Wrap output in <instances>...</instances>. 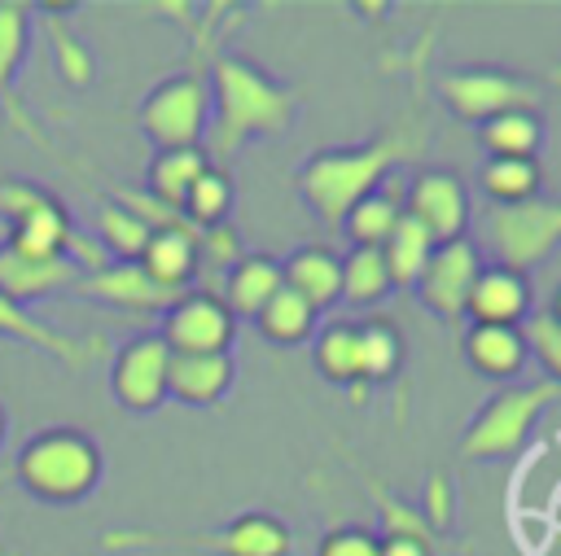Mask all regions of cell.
Instances as JSON below:
<instances>
[{
	"mask_svg": "<svg viewBox=\"0 0 561 556\" xmlns=\"http://www.w3.org/2000/svg\"><path fill=\"white\" fill-rule=\"evenodd\" d=\"M210 127H206V158H232L245 140L259 136H280L294 127L298 114V92L254 66L241 53H215L210 70Z\"/></svg>",
	"mask_w": 561,
	"mask_h": 556,
	"instance_id": "obj_1",
	"label": "cell"
},
{
	"mask_svg": "<svg viewBox=\"0 0 561 556\" xmlns=\"http://www.w3.org/2000/svg\"><path fill=\"white\" fill-rule=\"evenodd\" d=\"M421 144H425V136H416L408 123H399V127L377 131V136H368V140H359V144L316 149V153L298 166L294 188H298L302 206H307L320 223L337 228L342 215H346L364 193H373L377 184H386V175H390L399 162L416 158Z\"/></svg>",
	"mask_w": 561,
	"mask_h": 556,
	"instance_id": "obj_2",
	"label": "cell"
},
{
	"mask_svg": "<svg viewBox=\"0 0 561 556\" xmlns=\"http://www.w3.org/2000/svg\"><path fill=\"white\" fill-rule=\"evenodd\" d=\"M9 473L18 477V486L31 499L53 503V508H75L101 486L105 455H101V447H96V438L88 429L48 425V429H35L18 447Z\"/></svg>",
	"mask_w": 561,
	"mask_h": 556,
	"instance_id": "obj_3",
	"label": "cell"
},
{
	"mask_svg": "<svg viewBox=\"0 0 561 556\" xmlns=\"http://www.w3.org/2000/svg\"><path fill=\"white\" fill-rule=\"evenodd\" d=\"M105 552H202V556H294V530L272 512H241L215 530L118 525L101 534Z\"/></svg>",
	"mask_w": 561,
	"mask_h": 556,
	"instance_id": "obj_4",
	"label": "cell"
},
{
	"mask_svg": "<svg viewBox=\"0 0 561 556\" xmlns=\"http://www.w3.org/2000/svg\"><path fill=\"white\" fill-rule=\"evenodd\" d=\"M561 403V390L552 381H517V385H504L495 390L465 425L460 433V447L456 455L469 460V464H491V460H508L526 447V438L535 433L539 416Z\"/></svg>",
	"mask_w": 561,
	"mask_h": 556,
	"instance_id": "obj_5",
	"label": "cell"
},
{
	"mask_svg": "<svg viewBox=\"0 0 561 556\" xmlns=\"http://www.w3.org/2000/svg\"><path fill=\"white\" fill-rule=\"evenodd\" d=\"M136 123L153 149H193L210 127V83L206 70H175L158 79L136 105Z\"/></svg>",
	"mask_w": 561,
	"mask_h": 556,
	"instance_id": "obj_6",
	"label": "cell"
},
{
	"mask_svg": "<svg viewBox=\"0 0 561 556\" xmlns=\"http://www.w3.org/2000/svg\"><path fill=\"white\" fill-rule=\"evenodd\" d=\"M482 241L495 267L530 276V267H539L561 245V201L530 197L522 206H486Z\"/></svg>",
	"mask_w": 561,
	"mask_h": 556,
	"instance_id": "obj_7",
	"label": "cell"
},
{
	"mask_svg": "<svg viewBox=\"0 0 561 556\" xmlns=\"http://www.w3.org/2000/svg\"><path fill=\"white\" fill-rule=\"evenodd\" d=\"M434 92L456 118H465L473 127H482L486 118L508 114V109H539L543 105V88L530 74L504 70V66H456V70H443L434 79Z\"/></svg>",
	"mask_w": 561,
	"mask_h": 556,
	"instance_id": "obj_8",
	"label": "cell"
},
{
	"mask_svg": "<svg viewBox=\"0 0 561 556\" xmlns=\"http://www.w3.org/2000/svg\"><path fill=\"white\" fill-rule=\"evenodd\" d=\"M171 355H232L237 320L210 289H184L153 328Z\"/></svg>",
	"mask_w": 561,
	"mask_h": 556,
	"instance_id": "obj_9",
	"label": "cell"
},
{
	"mask_svg": "<svg viewBox=\"0 0 561 556\" xmlns=\"http://www.w3.org/2000/svg\"><path fill=\"white\" fill-rule=\"evenodd\" d=\"M167 372H171V350L158 333H136L127 337L114 359H110V394L123 412H158L167 403Z\"/></svg>",
	"mask_w": 561,
	"mask_h": 556,
	"instance_id": "obj_10",
	"label": "cell"
},
{
	"mask_svg": "<svg viewBox=\"0 0 561 556\" xmlns=\"http://www.w3.org/2000/svg\"><path fill=\"white\" fill-rule=\"evenodd\" d=\"M403 215L412 223H421L434 236V245L456 241V236H469V219H473L469 193H465L460 175H451L443 166H421L408 179V188H403Z\"/></svg>",
	"mask_w": 561,
	"mask_h": 556,
	"instance_id": "obj_11",
	"label": "cell"
},
{
	"mask_svg": "<svg viewBox=\"0 0 561 556\" xmlns=\"http://www.w3.org/2000/svg\"><path fill=\"white\" fill-rule=\"evenodd\" d=\"M482 250L469 241V236H456V241H443L434 245L421 280H416V293H421V306H430L443 324H460L465 320V302H469V289L482 271Z\"/></svg>",
	"mask_w": 561,
	"mask_h": 556,
	"instance_id": "obj_12",
	"label": "cell"
},
{
	"mask_svg": "<svg viewBox=\"0 0 561 556\" xmlns=\"http://www.w3.org/2000/svg\"><path fill=\"white\" fill-rule=\"evenodd\" d=\"M79 263L66 254H35L0 236V293L13 302H39L53 293H70L79 280Z\"/></svg>",
	"mask_w": 561,
	"mask_h": 556,
	"instance_id": "obj_13",
	"label": "cell"
},
{
	"mask_svg": "<svg viewBox=\"0 0 561 556\" xmlns=\"http://www.w3.org/2000/svg\"><path fill=\"white\" fill-rule=\"evenodd\" d=\"M70 293L83 298V302H101V306L127 311V315H162V311L180 298V293L158 289V285L140 271V263H105V267L79 276Z\"/></svg>",
	"mask_w": 561,
	"mask_h": 556,
	"instance_id": "obj_14",
	"label": "cell"
},
{
	"mask_svg": "<svg viewBox=\"0 0 561 556\" xmlns=\"http://www.w3.org/2000/svg\"><path fill=\"white\" fill-rule=\"evenodd\" d=\"M0 337H4V341H22V346H31V350L57 359L61 368H88V363H96V359L105 355V341H101V337L61 333V328L35 320L31 306H22V302H13V298H4V293H0Z\"/></svg>",
	"mask_w": 561,
	"mask_h": 556,
	"instance_id": "obj_15",
	"label": "cell"
},
{
	"mask_svg": "<svg viewBox=\"0 0 561 556\" xmlns=\"http://www.w3.org/2000/svg\"><path fill=\"white\" fill-rule=\"evenodd\" d=\"M530 315H535L530 276L486 263V267L478 271V280H473V289H469L465 320H469V324H508V328H522Z\"/></svg>",
	"mask_w": 561,
	"mask_h": 556,
	"instance_id": "obj_16",
	"label": "cell"
},
{
	"mask_svg": "<svg viewBox=\"0 0 561 556\" xmlns=\"http://www.w3.org/2000/svg\"><path fill=\"white\" fill-rule=\"evenodd\" d=\"M460 359L486 377V381H517L526 359H530V346H526V333L522 328H508V324H469L460 333Z\"/></svg>",
	"mask_w": 561,
	"mask_h": 556,
	"instance_id": "obj_17",
	"label": "cell"
},
{
	"mask_svg": "<svg viewBox=\"0 0 561 556\" xmlns=\"http://www.w3.org/2000/svg\"><path fill=\"white\" fill-rule=\"evenodd\" d=\"M237 381L232 355H171L167 398L180 407H219Z\"/></svg>",
	"mask_w": 561,
	"mask_h": 556,
	"instance_id": "obj_18",
	"label": "cell"
},
{
	"mask_svg": "<svg viewBox=\"0 0 561 556\" xmlns=\"http://www.w3.org/2000/svg\"><path fill=\"white\" fill-rule=\"evenodd\" d=\"M280 280L307 306L329 311L333 302H342V254H333L329 245H316V241L298 245L280 258Z\"/></svg>",
	"mask_w": 561,
	"mask_h": 556,
	"instance_id": "obj_19",
	"label": "cell"
},
{
	"mask_svg": "<svg viewBox=\"0 0 561 556\" xmlns=\"http://www.w3.org/2000/svg\"><path fill=\"white\" fill-rule=\"evenodd\" d=\"M197 232L193 228H162V232H153L149 236V245L140 250V271L158 285V289H167V293H184L188 285H193V276H197V267H202V254H197Z\"/></svg>",
	"mask_w": 561,
	"mask_h": 556,
	"instance_id": "obj_20",
	"label": "cell"
},
{
	"mask_svg": "<svg viewBox=\"0 0 561 556\" xmlns=\"http://www.w3.org/2000/svg\"><path fill=\"white\" fill-rule=\"evenodd\" d=\"M280 285H285V280H280V258H272V254H241V258L224 271L219 302L228 306L232 320H254Z\"/></svg>",
	"mask_w": 561,
	"mask_h": 556,
	"instance_id": "obj_21",
	"label": "cell"
},
{
	"mask_svg": "<svg viewBox=\"0 0 561 556\" xmlns=\"http://www.w3.org/2000/svg\"><path fill=\"white\" fill-rule=\"evenodd\" d=\"M403 219V188L394 184H377L373 193H364L337 223V232L351 241V245H368V250H381V241L394 232V223Z\"/></svg>",
	"mask_w": 561,
	"mask_h": 556,
	"instance_id": "obj_22",
	"label": "cell"
},
{
	"mask_svg": "<svg viewBox=\"0 0 561 556\" xmlns=\"http://www.w3.org/2000/svg\"><path fill=\"white\" fill-rule=\"evenodd\" d=\"M206 166H210V158H206L202 144H193V149H153V158H149V166H145V193H149L153 201L180 210L184 193L193 188V179H197Z\"/></svg>",
	"mask_w": 561,
	"mask_h": 556,
	"instance_id": "obj_23",
	"label": "cell"
},
{
	"mask_svg": "<svg viewBox=\"0 0 561 556\" xmlns=\"http://www.w3.org/2000/svg\"><path fill=\"white\" fill-rule=\"evenodd\" d=\"M31 13L35 9L22 0H0V105L9 114H18V127H26V131H31V123L13 105V79L22 74V61L31 48Z\"/></svg>",
	"mask_w": 561,
	"mask_h": 556,
	"instance_id": "obj_24",
	"label": "cell"
},
{
	"mask_svg": "<svg viewBox=\"0 0 561 556\" xmlns=\"http://www.w3.org/2000/svg\"><path fill=\"white\" fill-rule=\"evenodd\" d=\"M311 363L324 381L333 385H359V324L351 320H329L311 337Z\"/></svg>",
	"mask_w": 561,
	"mask_h": 556,
	"instance_id": "obj_25",
	"label": "cell"
},
{
	"mask_svg": "<svg viewBox=\"0 0 561 556\" xmlns=\"http://www.w3.org/2000/svg\"><path fill=\"white\" fill-rule=\"evenodd\" d=\"M486 158H539L543 149V114L539 109H508L478 127Z\"/></svg>",
	"mask_w": 561,
	"mask_h": 556,
	"instance_id": "obj_26",
	"label": "cell"
},
{
	"mask_svg": "<svg viewBox=\"0 0 561 556\" xmlns=\"http://www.w3.org/2000/svg\"><path fill=\"white\" fill-rule=\"evenodd\" d=\"M478 188L491 206H522L543 188L539 158H486L478 171Z\"/></svg>",
	"mask_w": 561,
	"mask_h": 556,
	"instance_id": "obj_27",
	"label": "cell"
},
{
	"mask_svg": "<svg viewBox=\"0 0 561 556\" xmlns=\"http://www.w3.org/2000/svg\"><path fill=\"white\" fill-rule=\"evenodd\" d=\"M44 13V31H48V44H53V66L57 74L70 83V88H88L96 66H92V48L88 39H79V31L70 26V9L66 4H39Z\"/></svg>",
	"mask_w": 561,
	"mask_h": 556,
	"instance_id": "obj_28",
	"label": "cell"
},
{
	"mask_svg": "<svg viewBox=\"0 0 561 556\" xmlns=\"http://www.w3.org/2000/svg\"><path fill=\"white\" fill-rule=\"evenodd\" d=\"M316 306H307L298 293H289L285 285L267 298V306L254 315V328H259V337L263 341H272V346H302V341H311L316 337Z\"/></svg>",
	"mask_w": 561,
	"mask_h": 556,
	"instance_id": "obj_29",
	"label": "cell"
},
{
	"mask_svg": "<svg viewBox=\"0 0 561 556\" xmlns=\"http://www.w3.org/2000/svg\"><path fill=\"white\" fill-rule=\"evenodd\" d=\"M180 215H184V223H188L193 232L224 228L228 215H232V175H228L219 162H210V166L193 179V188L184 193Z\"/></svg>",
	"mask_w": 561,
	"mask_h": 556,
	"instance_id": "obj_30",
	"label": "cell"
},
{
	"mask_svg": "<svg viewBox=\"0 0 561 556\" xmlns=\"http://www.w3.org/2000/svg\"><path fill=\"white\" fill-rule=\"evenodd\" d=\"M434 254V236L412 223L408 215L394 223V232L381 241V258H386V271H390V289H416L425 263Z\"/></svg>",
	"mask_w": 561,
	"mask_h": 556,
	"instance_id": "obj_31",
	"label": "cell"
},
{
	"mask_svg": "<svg viewBox=\"0 0 561 556\" xmlns=\"http://www.w3.org/2000/svg\"><path fill=\"white\" fill-rule=\"evenodd\" d=\"M153 228L145 219H136L127 206H118L114 197H105L96 206V245L105 250L110 263H136L140 250L149 245Z\"/></svg>",
	"mask_w": 561,
	"mask_h": 556,
	"instance_id": "obj_32",
	"label": "cell"
},
{
	"mask_svg": "<svg viewBox=\"0 0 561 556\" xmlns=\"http://www.w3.org/2000/svg\"><path fill=\"white\" fill-rule=\"evenodd\" d=\"M403 368V333L394 320L359 324V385H381Z\"/></svg>",
	"mask_w": 561,
	"mask_h": 556,
	"instance_id": "obj_33",
	"label": "cell"
},
{
	"mask_svg": "<svg viewBox=\"0 0 561 556\" xmlns=\"http://www.w3.org/2000/svg\"><path fill=\"white\" fill-rule=\"evenodd\" d=\"M390 293V271L381 250L368 245H351L342 254V302L351 306H377Z\"/></svg>",
	"mask_w": 561,
	"mask_h": 556,
	"instance_id": "obj_34",
	"label": "cell"
},
{
	"mask_svg": "<svg viewBox=\"0 0 561 556\" xmlns=\"http://www.w3.org/2000/svg\"><path fill=\"white\" fill-rule=\"evenodd\" d=\"M359 482H364V490H368V499H373V508H377V517H381V534H390V538H416V543H425V547L438 543V534L425 525V517L416 512V503H408V499H399L394 490H386L373 473H359Z\"/></svg>",
	"mask_w": 561,
	"mask_h": 556,
	"instance_id": "obj_35",
	"label": "cell"
},
{
	"mask_svg": "<svg viewBox=\"0 0 561 556\" xmlns=\"http://www.w3.org/2000/svg\"><path fill=\"white\" fill-rule=\"evenodd\" d=\"M522 333H526L530 359L543 363V381H552V385L561 390V324H557L552 315L535 311V315L522 324Z\"/></svg>",
	"mask_w": 561,
	"mask_h": 556,
	"instance_id": "obj_36",
	"label": "cell"
},
{
	"mask_svg": "<svg viewBox=\"0 0 561 556\" xmlns=\"http://www.w3.org/2000/svg\"><path fill=\"white\" fill-rule=\"evenodd\" d=\"M416 512L425 517V525H430L434 534H447V530H451V517H456V482H451L443 468L425 477Z\"/></svg>",
	"mask_w": 561,
	"mask_h": 556,
	"instance_id": "obj_37",
	"label": "cell"
},
{
	"mask_svg": "<svg viewBox=\"0 0 561 556\" xmlns=\"http://www.w3.org/2000/svg\"><path fill=\"white\" fill-rule=\"evenodd\" d=\"M53 193L44 188V184H35V179H18V175H4L0 179V228H9V223H18V219H26L35 206H44Z\"/></svg>",
	"mask_w": 561,
	"mask_h": 556,
	"instance_id": "obj_38",
	"label": "cell"
},
{
	"mask_svg": "<svg viewBox=\"0 0 561 556\" xmlns=\"http://www.w3.org/2000/svg\"><path fill=\"white\" fill-rule=\"evenodd\" d=\"M316 556H381V538L368 525H333L320 534Z\"/></svg>",
	"mask_w": 561,
	"mask_h": 556,
	"instance_id": "obj_39",
	"label": "cell"
},
{
	"mask_svg": "<svg viewBox=\"0 0 561 556\" xmlns=\"http://www.w3.org/2000/svg\"><path fill=\"white\" fill-rule=\"evenodd\" d=\"M377 538H381V556H434V547L416 538H390V534H377Z\"/></svg>",
	"mask_w": 561,
	"mask_h": 556,
	"instance_id": "obj_40",
	"label": "cell"
},
{
	"mask_svg": "<svg viewBox=\"0 0 561 556\" xmlns=\"http://www.w3.org/2000/svg\"><path fill=\"white\" fill-rule=\"evenodd\" d=\"M543 315H552V320L561 324V285L552 289V302H548V311H543Z\"/></svg>",
	"mask_w": 561,
	"mask_h": 556,
	"instance_id": "obj_41",
	"label": "cell"
},
{
	"mask_svg": "<svg viewBox=\"0 0 561 556\" xmlns=\"http://www.w3.org/2000/svg\"><path fill=\"white\" fill-rule=\"evenodd\" d=\"M4 438H9V412L0 407V447H4Z\"/></svg>",
	"mask_w": 561,
	"mask_h": 556,
	"instance_id": "obj_42",
	"label": "cell"
},
{
	"mask_svg": "<svg viewBox=\"0 0 561 556\" xmlns=\"http://www.w3.org/2000/svg\"><path fill=\"white\" fill-rule=\"evenodd\" d=\"M548 83H552V88H561V66H552V70H548Z\"/></svg>",
	"mask_w": 561,
	"mask_h": 556,
	"instance_id": "obj_43",
	"label": "cell"
},
{
	"mask_svg": "<svg viewBox=\"0 0 561 556\" xmlns=\"http://www.w3.org/2000/svg\"><path fill=\"white\" fill-rule=\"evenodd\" d=\"M0 236H4V228H0Z\"/></svg>",
	"mask_w": 561,
	"mask_h": 556,
	"instance_id": "obj_44",
	"label": "cell"
},
{
	"mask_svg": "<svg viewBox=\"0 0 561 556\" xmlns=\"http://www.w3.org/2000/svg\"><path fill=\"white\" fill-rule=\"evenodd\" d=\"M0 556H4V552H0Z\"/></svg>",
	"mask_w": 561,
	"mask_h": 556,
	"instance_id": "obj_45",
	"label": "cell"
}]
</instances>
